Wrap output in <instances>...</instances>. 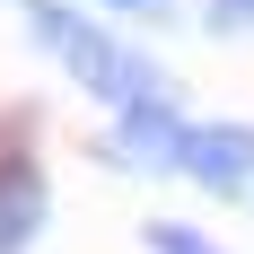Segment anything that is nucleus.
I'll use <instances>...</instances> for the list:
<instances>
[{
	"mask_svg": "<svg viewBox=\"0 0 254 254\" xmlns=\"http://www.w3.org/2000/svg\"><path fill=\"white\" fill-rule=\"evenodd\" d=\"M26 18V35H35V53L44 62H62L70 70L79 97H97L105 114H123V105L140 97H167V62L158 53H140L114 18H97L88 0H9Z\"/></svg>",
	"mask_w": 254,
	"mask_h": 254,
	"instance_id": "1",
	"label": "nucleus"
},
{
	"mask_svg": "<svg viewBox=\"0 0 254 254\" xmlns=\"http://www.w3.org/2000/svg\"><path fill=\"white\" fill-rule=\"evenodd\" d=\"M176 176L219 193V202L254 193V123L246 114H193L184 123V149H176Z\"/></svg>",
	"mask_w": 254,
	"mask_h": 254,
	"instance_id": "2",
	"label": "nucleus"
},
{
	"mask_svg": "<svg viewBox=\"0 0 254 254\" xmlns=\"http://www.w3.org/2000/svg\"><path fill=\"white\" fill-rule=\"evenodd\" d=\"M184 123H193V114H184L176 97H140V105L114 114V131L97 140V158H105V167H131V176H176Z\"/></svg>",
	"mask_w": 254,
	"mask_h": 254,
	"instance_id": "3",
	"label": "nucleus"
},
{
	"mask_svg": "<svg viewBox=\"0 0 254 254\" xmlns=\"http://www.w3.org/2000/svg\"><path fill=\"white\" fill-rule=\"evenodd\" d=\"M44 219H53V184H44V167H35V149H0V254H26L35 237H44Z\"/></svg>",
	"mask_w": 254,
	"mask_h": 254,
	"instance_id": "4",
	"label": "nucleus"
},
{
	"mask_svg": "<svg viewBox=\"0 0 254 254\" xmlns=\"http://www.w3.org/2000/svg\"><path fill=\"white\" fill-rule=\"evenodd\" d=\"M140 246H149V254H228L219 237L193 228V219H149V228H140Z\"/></svg>",
	"mask_w": 254,
	"mask_h": 254,
	"instance_id": "5",
	"label": "nucleus"
},
{
	"mask_svg": "<svg viewBox=\"0 0 254 254\" xmlns=\"http://www.w3.org/2000/svg\"><path fill=\"white\" fill-rule=\"evenodd\" d=\"M202 35H254V0H202Z\"/></svg>",
	"mask_w": 254,
	"mask_h": 254,
	"instance_id": "6",
	"label": "nucleus"
},
{
	"mask_svg": "<svg viewBox=\"0 0 254 254\" xmlns=\"http://www.w3.org/2000/svg\"><path fill=\"white\" fill-rule=\"evenodd\" d=\"M88 9H97V18H114V26H123V18H149V26H167V18H176V0H88Z\"/></svg>",
	"mask_w": 254,
	"mask_h": 254,
	"instance_id": "7",
	"label": "nucleus"
}]
</instances>
